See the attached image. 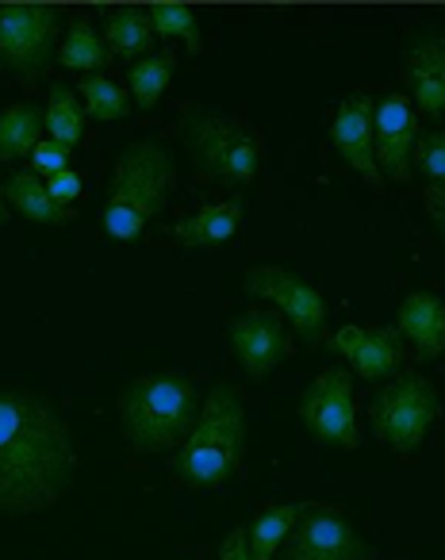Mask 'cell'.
<instances>
[{"label": "cell", "mask_w": 445, "mask_h": 560, "mask_svg": "<svg viewBox=\"0 0 445 560\" xmlns=\"http://www.w3.org/2000/svg\"><path fill=\"white\" fill-rule=\"evenodd\" d=\"M78 476V442L43 396L0 388V514L50 511Z\"/></svg>", "instance_id": "cell-1"}, {"label": "cell", "mask_w": 445, "mask_h": 560, "mask_svg": "<svg viewBox=\"0 0 445 560\" xmlns=\"http://www.w3.org/2000/svg\"><path fill=\"white\" fill-rule=\"evenodd\" d=\"M200 407V381L185 373H147L119 392V422L139 453L180 450Z\"/></svg>", "instance_id": "cell-2"}, {"label": "cell", "mask_w": 445, "mask_h": 560, "mask_svg": "<svg viewBox=\"0 0 445 560\" xmlns=\"http://www.w3.org/2000/svg\"><path fill=\"white\" fill-rule=\"evenodd\" d=\"M177 185V162L169 147L157 139H139L119 154L108 180V200H104V231L116 242H134L154 215L169 203Z\"/></svg>", "instance_id": "cell-3"}, {"label": "cell", "mask_w": 445, "mask_h": 560, "mask_svg": "<svg viewBox=\"0 0 445 560\" xmlns=\"http://www.w3.org/2000/svg\"><path fill=\"white\" fill-rule=\"evenodd\" d=\"M246 453V411L231 384H215L208 392L192 434L173 457V476L192 488H215L231 480Z\"/></svg>", "instance_id": "cell-4"}, {"label": "cell", "mask_w": 445, "mask_h": 560, "mask_svg": "<svg viewBox=\"0 0 445 560\" xmlns=\"http://www.w3.org/2000/svg\"><path fill=\"white\" fill-rule=\"evenodd\" d=\"M177 135L192 158L196 173L223 185H250L261 170V135L227 112L188 104L177 116Z\"/></svg>", "instance_id": "cell-5"}, {"label": "cell", "mask_w": 445, "mask_h": 560, "mask_svg": "<svg viewBox=\"0 0 445 560\" xmlns=\"http://www.w3.org/2000/svg\"><path fill=\"white\" fill-rule=\"evenodd\" d=\"M437 419H442V396L426 376L411 373V369L380 384L373 404H368L373 434L396 453L419 450Z\"/></svg>", "instance_id": "cell-6"}, {"label": "cell", "mask_w": 445, "mask_h": 560, "mask_svg": "<svg viewBox=\"0 0 445 560\" xmlns=\"http://www.w3.org/2000/svg\"><path fill=\"white\" fill-rule=\"evenodd\" d=\"M62 12L55 4H0V70L16 81H39L55 62Z\"/></svg>", "instance_id": "cell-7"}, {"label": "cell", "mask_w": 445, "mask_h": 560, "mask_svg": "<svg viewBox=\"0 0 445 560\" xmlns=\"http://www.w3.org/2000/svg\"><path fill=\"white\" fill-rule=\"evenodd\" d=\"M300 422L323 445L335 450H358V404H353V381L346 369H323L300 399Z\"/></svg>", "instance_id": "cell-8"}, {"label": "cell", "mask_w": 445, "mask_h": 560, "mask_svg": "<svg viewBox=\"0 0 445 560\" xmlns=\"http://www.w3.org/2000/svg\"><path fill=\"white\" fill-rule=\"evenodd\" d=\"M243 289L250 296L269 300L273 312H281L307 346H319L327 338V304L304 277L281 265H254L243 277Z\"/></svg>", "instance_id": "cell-9"}, {"label": "cell", "mask_w": 445, "mask_h": 560, "mask_svg": "<svg viewBox=\"0 0 445 560\" xmlns=\"http://www.w3.org/2000/svg\"><path fill=\"white\" fill-rule=\"evenodd\" d=\"M281 560H376L373 549L335 506L307 503L281 545Z\"/></svg>", "instance_id": "cell-10"}, {"label": "cell", "mask_w": 445, "mask_h": 560, "mask_svg": "<svg viewBox=\"0 0 445 560\" xmlns=\"http://www.w3.org/2000/svg\"><path fill=\"white\" fill-rule=\"evenodd\" d=\"M227 342L235 350L238 365L246 369V376L254 381H266L277 365L292 353V335L284 327L281 312H269V307H254L243 312L227 323Z\"/></svg>", "instance_id": "cell-11"}, {"label": "cell", "mask_w": 445, "mask_h": 560, "mask_svg": "<svg viewBox=\"0 0 445 560\" xmlns=\"http://www.w3.org/2000/svg\"><path fill=\"white\" fill-rule=\"evenodd\" d=\"M419 112L403 93H388L373 108V147L380 177L403 185L414 170V142H419Z\"/></svg>", "instance_id": "cell-12"}, {"label": "cell", "mask_w": 445, "mask_h": 560, "mask_svg": "<svg viewBox=\"0 0 445 560\" xmlns=\"http://www.w3.org/2000/svg\"><path fill=\"white\" fill-rule=\"evenodd\" d=\"M399 78L411 89V101L426 112L430 119H445V35L414 32L403 47Z\"/></svg>", "instance_id": "cell-13"}, {"label": "cell", "mask_w": 445, "mask_h": 560, "mask_svg": "<svg viewBox=\"0 0 445 560\" xmlns=\"http://www.w3.org/2000/svg\"><path fill=\"white\" fill-rule=\"evenodd\" d=\"M335 350L346 353L353 373L365 376V381H373V384H388L391 376L403 373L407 346L396 327H373V330L342 327L335 335Z\"/></svg>", "instance_id": "cell-14"}, {"label": "cell", "mask_w": 445, "mask_h": 560, "mask_svg": "<svg viewBox=\"0 0 445 560\" xmlns=\"http://www.w3.org/2000/svg\"><path fill=\"white\" fill-rule=\"evenodd\" d=\"M373 108L376 101L365 93H353L338 104L335 124H330V139L335 150L346 158L353 173L368 185H380V165H376V147H373Z\"/></svg>", "instance_id": "cell-15"}, {"label": "cell", "mask_w": 445, "mask_h": 560, "mask_svg": "<svg viewBox=\"0 0 445 560\" xmlns=\"http://www.w3.org/2000/svg\"><path fill=\"white\" fill-rule=\"evenodd\" d=\"M396 330L414 346L422 361L445 353V300L434 292H411L396 312Z\"/></svg>", "instance_id": "cell-16"}, {"label": "cell", "mask_w": 445, "mask_h": 560, "mask_svg": "<svg viewBox=\"0 0 445 560\" xmlns=\"http://www.w3.org/2000/svg\"><path fill=\"white\" fill-rule=\"evenodd\" d=\"M243 200H223V203H203L196 215L188 219H177V223L169 226V234L180 242L185 249H211V246H223V242L231 238V234L238 231V223H243Z\"/></svg>", "instance_id": "cell-17"}, {"label": "cell", "mask_w": 445, "mask_h": 560, "mask_svg": "<svg viewBox=\"0 0 445 560\" xmlns=\"http://www.w3.org/2000/svg\"><path fill=\"white\" fill-rule=\"evenodd\" d=\"M4 200H9L24 219H32V223H43V226H70L73 219H78V215H73V208L58 203L55 196L47 192V180H43L39 173H32V170L9 173Z\"/></svg>", "instance_id": "cell-18"}, {"label": "cell", "mask_w": 445, "mask_h": 560, "mask_svg": "<svg viewBox=\"0 0 445 560\" xmlns=\"http://www.w3.org/2000/svg\"><path fill=\"white\" fill-rule=\"evenodd\" d=\"M104 43L112 55L127 58L134 66V58L142 62L150 47H154V24H150L147 9H112L104 16Z\"/></svg>", "instance_id": "cell-19"}, {"label": "cell", "mask_w": 445, "mask_h": 560, "mask_svg": "<svg viewBox=\"0 0 445 560\" xmlns=\"http://www.w3.org/2000/svg\"><path fill=\"white\" fill-rule=\"evenodd\" d=\"M58 62H62V70H78L89 78V73H96V70H108L112 50H108V43L101 39V32H96L85 16H78V20H70V32H66L62 47H58Z\"/></svg>", "instance_id": "cell-20"}, {"label": "cell", "mask_w": 445, "mask_h": 560, "mask_svg": "<svg viewBox=\"0 0 445 560\" xmlns=\"http://www.w3.org/2000/svg\"><path fill=\"white\" fill-rule=\"evenodd\" d=\"M304 499L296 503H281L269 506L261 518H254V526H246V549H250V560H277V549L284 545V537L292 534V526L304 514Z\"/></svg>", "instance_id": "cell-21"}, {"label": "cell", "mask_w": 445, "mask_h": 560, "mask_svg": "<svg viewBox=\"0 0 445 560\" xmlns=\"http://www.w3.org/2000/svg\"><path fill=\"white\" fill-rule=\"evenodd\" d=\"M43 112L35 104H12L9 112H0V162H20L32 158V150L39 147Z\"/></svg>", "instance_id": "cell-22"}, {"label": "cell", "mask_w": 445, "mask_h": 560, "mask_svg": "<svg viewBox=\"0 0 445 560\" xmlns=\"http://www.w3.org/2000/svg\"><path fill=\"white\" fill-rule=\"evenodd\" d=\"M43 127L50 131V139L62 142L66 150H73L81 142V135H85V104H78V96L66 85H50Z\"/></svg>", "instance_id": "cell-23"}, {"label": "cell", "mask_w": 445, "mask_h": 560, "mask_svg": "<svg viewBox=\"0 0 445 560\" xmlns=\"http://www.w3.org/2000/svg\"><path fill=\"white\" fill-rule=\"evenodd\" d=\"M173 70H177L173 50H162V55H150V58H142V62H134L131 70H127L134 104H139V108H154V104L162 101L165 89H169Z\"/></svg>", "instance_id": "cell-24"}, {"label": "cell", "mask_w": 445, "mask_h": 560, "mask_svg": "<svg viewBox=\"0 0 445 560\" xmlns=\"http://www.w3.org/2000/svg\"><path fill=\"white\" fill-rule=\"evenodd\" d=\"M147 12H150V24H154V35L180 39L188 47V55H200L203 50L200 24H196L188 4H180V0H157V4H147Z\"/></svg>", "instance_id": "cell-25"}, {"label": "cell", "mask_w": 445, "mask_h": 560, "mask_svg": "<svg viewBox=\"0 0 445 560\" xmlns=\"http://www.w3.org/2000/svg\"><path fill=\"white\" fill-rule=\"evenodd\" d=\"M78 93H81V101H85V116L101 119V124H108V119H124L127 112H131L127 93L119 85H112L104 73H89V78H81Z\"/></svg>", "instance_id": "cell-26"}, {"label": "cell", "mask_w": 445, "mask_h": 560, "mask_svg": "<svg viewBox=\"0 0 445 560\" xmlns=\"http://www.w3.org/2000/svg\"><path fill=\"white\" fill-rule=\"evenodd\" d=\"M414 165L434 188H445V131H426L414 142Z\"/></svg>", "instance_id": "cell-27"}, {"label": "cell", "mask_w": 445, "mask_h": 560, "mask_svg": "<svg viewBox=\"0 0 445 560\" xmlns=\"http://www.w3.org/2000/svg\"><path fill=\"white\" fill-rule=\"evenodd\" d=\"M70 170V150L62 147V142L55 139H43L39 147L32 150V173H39V177H58V173Z\"/></svg>", "instance_id": "cell-28"}, {"label": "cell", "mask_w": 445, "mask_h": 560, "mask_svg": "<svg viewBox=\"0 0 445 560\" xmlns=\"http://www.w3.org/2000/svg\"><path fill=\"white\" fill-rule=\"evenodd\" d=\"M47 192L55 196L58 203H66V208H70V203L81 196V177H78L73 170L58 173V177H50V180H47Z\"/></svg>", "instance_id": "cell-29"}, {"label": "cell", "mask_w": 445, "mask_h": 560, "mask_svg": "<svg viewBox=\"0 0 445 560\" xmlns=\"http://www.w3.org/2000/svg\"><path fill=\"white\" fill-rule=\"evenodd\" d=\"M219 560H250V549H246V526H235L227 537H223Z\"/></svg>", "instance_id": "cell-30"}, {"label": "cell", "mask_w": 445, "mask_h": 560, "mask_svg": "<svg viewBox=\"0 0 445 560\" xmlns=\"http://www.w3.org/2000/svg\"><path fill=\"white\" fill-rule=\"evenodd\" d=\"M422 203H426V211H430V219L437 223V231L445 234V188L430 185L426 192H422Z\"/></svg>", "instance_id": "cell-31"}, {"label": "cell", "mask_w": 445, "mask_h": 560, "mask_svg": "<svg viewBox=\"0 0 445 560\" xmlns=\"http://www.w3.org/2000/svg\"><path fill=\"white\" fill-rule=\"evenodd\" d=\"M9 223V200H4V188H0V226Z\"/></svg>", "instance_id": "cell-32"}]
</instances>
